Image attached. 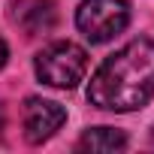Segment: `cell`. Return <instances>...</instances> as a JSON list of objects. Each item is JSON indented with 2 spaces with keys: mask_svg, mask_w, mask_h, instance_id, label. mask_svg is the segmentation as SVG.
<instances>
[{
  "mask_svg": "<svg viewBox=\"0 0 154 154\" xmlns=\"http://www.w3.org/2000/svg\"><path fill=\"white\" fill-rule=\"evenodd\" d=\"M66 121V109L54 100H42V97H30L24 106V139L39 145L45 139H51Z\"/></svg>",
  "mask_w": 154,
  "mask_h": 154,
  "instance_id": "obj_4",
  "label": "cell"
},
{
  "mask_svg": "<svg viewBox=\"0 0 154 154\" xmlns=\"http://www.w3.org/2000/svg\"><path fill=\"white\" fill-rule=\"evenodd\" d=\"M33 69L39 75V82H45L48 88L69 91V88L79 85L85 79V72H88V51L82 45L69 42V39H60V42L45 45L36 54Z\"/></svg>",
  "mask_w": 154,
  "mask_h": 154,
  "instance_id": "obj_2",
  "label": "cell"
},
{
  "mask_svg": "<svg viewBox=\"0 0 154 154\" xmlns=\"http://www.w3.org/2000/svg\"><path fill=\"white\" fill-rule=\"evenodd\" d=\"M15 21L27 36L51 33L57 24V9L51 0H18L15 3Z\"/></svg>",
  "mask_w": 154,
  "mask_h": 154,
  "instance_id": "obj_5",
  "label": "cell"
},
{
  "mask_svg": "<svg viewBox=\"0 0 154 154\" xmlns=\"http://www.w3.org/2000/svg\"><path fill=\"white\" fill-rule=\"evenodd\" d=\"M151 139H154V133H151Z\"/></svg>",
  "mask_w": 154,
  "mask_h": 154,
  "instance_id": "obj_9",
  "label": "cell"
},
{
  "mask_svg": "<svg viewBox=\"0 0 154 154\" xmlns=\"http://www.w3.org/2000/svg\"><path fill=\"white\" fill-rule=\"evenodd\" d=\"M124 148H127V136L115 127H94L79 139V151L103 154V151H124Z\"/></svg>",
  "mask_w": 154,
  "mask_h": 154,
  "instance_id": "obj_6",
  "label": "cell"
},
{
  "mask_svg": "<svg viewBox=\"0 0 154 154\" xmlns=\"http://www.w3.org/2000/svg\"><path fill=\"white\" fill-rule=\"evenodd\" d=\"M130 21V3L127 0H82L75 9V27L91 42H109L115 39Z\"/></svg>",
  "mask_w": 154,
  "mask_h": 154,
  "instance_id": "obj_3",
  "label": "cell"
},
{
  "mask_svg": "<svg viewBox=\"0 0 154 154\" xmlns=\"http://www.w3.org/2000/svg\"><path fill=\"white\" fill-rule=\"evenodd\" d=\"M154 97V42L130 39L91 75L88 100L106 112H136Z\"/></svg>",
  "mask_w": 154,
  "mask_h": 154,
  "instance_id": "obj_1",
  "label": "cell"
},
{
  "mask_svg": "<svg viewBox=\"0 0 154 154\" xmlns=\"http://www.w3.org/2000/svg\"><path fill=\"white\" fill-rule=\"evenodd\" d=\"M6 57H9V48H6V42H3V39H0V69H3Z\"/></svg>",
  "mask_w": 154,
  "mask_h": 154,
  "instance_id": "obj_7",
  "label": "cell"
},
{
  "mask_svg": "<svg viewBox=\"0 0 154 154\" xmlns=\"http://www.w3.org/2000/svg\"><path fill=\"white\" fill-rule=\"evenodd\" d=\"M0 130H3V109H0Z\"/></svg>",
  "mask_w": 154,
  "mask_h": 154,
  "instance_id": "obj_8",
  "label": "cell"
}]
</instances>
